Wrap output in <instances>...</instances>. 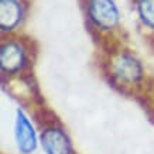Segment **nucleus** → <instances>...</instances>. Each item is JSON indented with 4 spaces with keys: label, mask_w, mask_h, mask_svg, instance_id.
<instances>
[{
    "label": "nucleus",
    "mask_w": 154,
    "mask_h": 154,
    "mask_svg": "<svg viewBox=\"0 0 154 154\" xmlns=\"http://www.w3.org/2000/svg\"><path fill=\"white\" fill-rule=\"evenodd\" d=\"M88 14L99 30H112L119 24L120 14L113 0H89Z\"/></svg>",
    "instance_id": "nucleus-1"
},
{
    "label": "nucleus",
    "mask_w": 154,
    "mask_h": 154,
    "mask_svg": "<svg viewBox=\"0 0 154 154\" xmlns=\"http://www.w3.org/2000/svg\"><path fill=\"white\" fill-rule=\"evenodd\" d=\"M40 141L45 154H72L69 137L60 127H47L42 131Z\"/></svg>",
    "instance_id": "nucleus-5"
},
{
    "label": "nucleus",
    "mask_w": 154,
    "mask_h": 154,
    "mask_svg": "<svg viewBox=\"0 0 154 154\" xmlns=\"http://www.w3.org/2000/svg\"><path fill=\"white\" fill-rule=\"evenodd\" d=\"M14 137L16 144L21 154H31L37 149V134L34 130L33 123L30 122L28 116L17 109L16 112V122H14Z\"/></svg>",
    "instance_id": "nucleus-3"
},
{
    "label": "nucleus",
    "mask_w": 154,
    "mask_h": 154,
    "mask_svg": "<svg viewBox=\"0 0 154 154\" xmlns=\"http://www.w3.org/2000/svg\"><path fill=\"white\" fill-rule=\"evenodd\" d=\"M113 72L117 78L127 84H134L143 78L144 69L141 62L131 54H120L113 62Z\"/></svg>",
    "instance_id": "nucleus-4"
},
{
    "label": "nucleus",
    "mask_w": 154,
    "mask_h": 154,
    "mask_svg": "<svg viewBox=\"0 0 154 154\" xmlns=\"http://www.w3.org/2000/svg\"><path fill=\"white\" fill-rule=\"evenodd\" d=\"M27 51L19 41H5L0 47V65L5 74H17L27 65Z\"/></svg>",
    "instance_id": "nucleus-2"
},
{
    "label": "nucleus",
    "mask_w": 154,
    "mask_h": 154,
    "mask_svg": "<svg viewBox=\"0 0 154 154\" xmlns=\"http://www.w3.org/2000/svg\"><path fill=\"white\" fill-rule=\"evenodd\" d=\"M136 10L141 23L154 30V0H137Z\"/></svg>",
    "instance_id": "nucleus-7"
},
{
    "label": "nucleus",
    "mask_w": 154,
    "mask_h": 154,
    "mask_svg": "<svg viewBox=\"0 0 154 154\" xmlns=\"http://www.w3.org/2000/svg\"><path fill=\"white\" fill-rule=\"evenodd\" d=\"M24 19V6L21 0H0V27L3 31H11Z\"/></svg>",
    "instance_id": "nucleus-6"
}]
</instances>
